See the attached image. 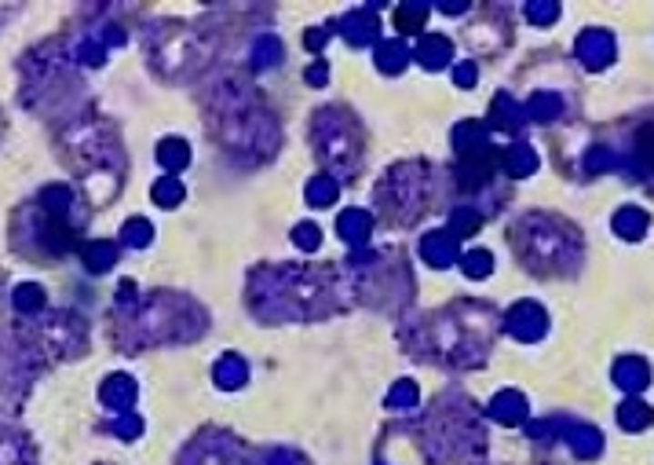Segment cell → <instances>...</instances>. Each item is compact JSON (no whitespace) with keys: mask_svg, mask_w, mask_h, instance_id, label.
Listing matches in <instances>:
<instances>
[{"mask_svg":"<svg viewBox=\"0 0 654 465\" xmlns=\"http://www.w3.org/2000/svg\"><path fill=\"white\" fill-rule=\"evenodd\" d=\"M330 26V34H341L352 48H377L381 45V16H377V5H366V8H355L333 23H325Z\"/></svg>","mask_w":654,"mask_h":465,"instance_id":"cell-16","label":"cell"},{"mask_svg":"<svg viewBox=\"0 0 654 465\" xmlns=\"http://www.w3.org/2000/svg\"><path fill=\"white\" fill-rule=\"evenodd\" d=\"M410 59H414V48L406 45V41H381L377 45V52H373V63H377V70L381 74H388V78H399L406 67H410Z\"/></svg>","mask_w":654,"mask_h":465,"instance_id":"cell-28","label":"cell"},{"mask_svg":"<svg viewBox=\"0 0 654 465\" xmlns=\"http://www.w3.org/2000/svg\"><path fill=\"white\" fill-rule=\"evenodd\" d=\"M348 286L333 264H256L245 279V305L267 326L318 323L355 301Z\"/></svg>","mask_w":654,"mask_h":465,"instance_id":"cell-1","label":"cell"},{"mask_svg":"<svg viewBox=\"0 0 654 465\" xmlns=\"http://www.w3.org/2000/svg\"><path fill=\"white\" fill-rule=\"evenodd\" d=\"M154 243V223L143 220V216H132L125 227H121V246L128 250H147Z\"/></svg>","mask_w":654,"mask_h":465,"instance_id":"cell-42","label":"cell"},{"mask_svg":"<svg viewBox=\"0 0 654 465\" xmlns=\"http://www.w3.org/2000/svg\"><path fill=\"white\" fill-rule=\"evenodd\" d=\"M526 125V110L508 96V92H497L494 103H490V132H505V136H516L519 129Z\"/></svg>","mask_w":654,"mask_h":465,"instance_id":"cell-25","label":"cell"},{"mask_svg":"<svg viewBox=\"0 0 654 465\" xmlns=\"http://www.w3.org/2000/svg\"><path fill=\"white\" fill-rule=\"evenodd\" d=\"M201 110H205V129L230 158L263 165L278 154L281 125L249 78L241 74L209 78L201 88Z\"/></svg>","mask_w":654,"mask_h":465,"instance_id":"cell-3","label":"cell"},{"mask_svg":"<svg viewBox=\"0 0 654 465\" xmlns=\"http://www.w3.org/2000/svg\"><path fill=\"white\" fill-rule=\"evenodd\" d=\"M424 23H428V5L406 0V5L395 8V26H399V34H421Z\"/></svg>","mask_w":654,"mask_h":465,"instance_id":"cell-41","label":"cell"},{"mask_svg":"<svg viewBox=\"0 0 654 465\" xmlns=\"http://www.w3.org/2000/svg\"><path fill=\"white\" fill-rule=\"evenodd\" d=\"M501 169H505L512 180L530 176V172L537 169V154H534V147H530V143H523V140L508 143V147L501 150Z\"/></svg>","mask_w":654,"mask_h":465,"instance_id":"cell-30","label":"cell"},{"mask_svg":"<svg viewBox=\"0 0 654 465\" xmlns=\"http://www.w3.org/2000/svg\"><path fill=\"white\" fill-rule=\"evenodd\" d=\"M216 45L220 41H216V34L209 26L165 19L147 37V59H150V70L158 78H165L169 85H179V81L201 78L212 67Z\"/></svg>","mask_w":654,"mask_h":465,"instance_id":"cell-11","label":"cell"},{"mask_svg":"<svg viewBox=\"0 0 654 465\" xmlns=\"http://www.w3.org/2000/svg\"><path fill=\"white\" fill-rule=\"evenodd\" d=\"M428 198H432L428 161H399L373 187L377 216L384 223H395V227H414L428 212Z\"/></svg>","mask_w":654,"mask_h":465,"instance_id":"cell-13","label":"cell"},{"mask_svg":"<svg viewBox=\"0 0 654 465\" xmlns=\"http://www.w3.org/2000/svg\"><path fill=\"white\" fill-rule=\"evenodd\" d=\"M158 161H161V169H165L169 176H176L179 169L190 165V143L179 140V136H165V140L158 143Z\"/></svg>","mask_w":654,"mask_h":465,"instance_id":"cell-35","label":"cell"},{"mask_svg":"<svg viewBox=\"0 0 654 465\" xmlns=\"http://www.w3.org/2000/svg\"><path fill=\"white\" fill-rule=\"evenodd\" d=\"M439 12L443 16H461V12H468V5H465V0H443Z\"/></svg>","mask_w":654,"mask_h":465,"instance_id":"cell-55","label":"cell"},{"mask_svg":"<svg viewBox=\"0 0 654 465\" xmlns=\"http://www.w3.org/2000/svg\"><path fill=\"white\" fill-rule=\"evenodd\" d=\"M414 59L424 70H446L454 63V41L443 37V34H421V41L414 48Z\"/></svg>","mask_w":654,"mask_h":465,"instance_id":"cell-24","label":"cell"},{"mask_svg":"<svg viewBox=\"0 0 654 465\" xmlns=\"http://www.w3.org/2000/svg\"><path fill=\"white\" fill-rule=\"evenodd\" d=\"M450 140H454L457 161H461V158H475V154H486V150H494V132H490V125H486V121H475V118H468V121H457Z\"/></svg>","mask_w":654,"mask_h":465,"instance_id":"cell-18","label":"cell"},{"mask_svg":"<svg viewBox=\"0 0 654 465\" xmlns=\"http://www.w3.org/2000/svg\"><path fill=\"white\" fill-rule=\"evenodd\" d=\"M526 19L537 26H552L559 19V5L556 0H534V5H526Z\"/></svg>","mask_w":654,"mask_h":465,"instance_id":"cell-50","label":"cell"},{"mask_svg":"<svg viewBox=\"0 0 654 465\" xmlns=\"http://www.w3.org/2000/svg\"><path fill=\"white\" fill-rule=\"evenodd\" d=\"M281 41L278 37H271V34H263V37H256V45H252V52H249V70L252 74H267L271 67H278L281 63Z\"/></svg>","mask_w":654,"mask_h":465,"instance_id":"cell-34","label":"cell"},{"mask_svg":"<svg viewBox=\"0 0 654 465\" xmlns=\"http://www.w3.org/2000/svg\"><path fill=\"white\" fill-rule=\"evenodd\" d=\"M574 52H577L585 70H603L614 63V37L607 30H581Z\"/></svg>","mask_w":654,"mask_h":465,"instance_id":"cell-20","label":"cell"},{"mask_svg":"<svg viewBox=\"0 0 654 465\" xmlns=\"http://www.w3.org/2000/svg\"><path fill=\"white\" fill-rule=\"evenodd\" d=\"M81 261H85V272L92 275H107L114 264H118V243H85L81 246Z\"/></svg>","mask_w":654,"mask_h":465,"instance_id":"cell-31","label":"cell"},{"mask_svg":"<svg viewBox=\"0 0 654 465\" xmlns=\"http://www.w3.org/2000/svg\"><path fill=\"white\" fill-rule=\"evenodd\" d=\"M150 198H154L161 209H176V205L187 198V191H183V183H179L176 176H161V180L150 187Z\"/></svg>","mask_w":654,"mask_h":465,"instance_id":"cell-44","label":"cell"},{"mask_svg":"<svg viewBox=\"0 0 654 465\" xmlns=\"http://www.w3.org/2000/svg\"><path fill=\"white\" fill-rule=\"evenodd\" d=\"M650 227V220H647V212L643 209H636V205H625L618 216H614V231L621 239H643V231Z\"/></svg>","mask_w":654,"mask_h":465,"instance_id":"cell-40","label":"cell"},{"mask_svg":"<svg viewBox=\"0 0 654 465\" xmlns=\"http://www.w3.org/2000/svg\"><path fill=\"white\" fill-rule=\"evenodd\" d=\"M330 37H333V34H330V26H314V30H307V34H303V45H307V52H322Z\"/></svg>","mask_w":654,"mask_h":465,"instance_id":"cell-54","label":"cell"},{"mask_svg":"<svg viewBox=\"0 0 654 465\" xmlns=\"http://www.w3.org/2000/svg\"><path fill=\"white\" fill-rule=\"evenodd\" d=\"M66 45H70V59H74V67H88V70H96V67L107 63V48H103L92 34H85V37H77V41H66Z\"/></svg>","mask_w":654,"mask_h":465,"instance_id":"cell-37","label":"cell"},{"mask_svg":"<svg viewBox=\"0 0 654 465\" xmlns=\"http://www.w3.org/2000/svg\"><path fill=\"white\" fill-rule=\"evenodd\" d=\"M23 330L30 334V341L37 345L45 363L77 359L88 348V323L77 312H41V315L26 319Z\"/></svg>","mask_w":654,"mask_h":465,"instance_id":"cell-14","label":"cell"},{"mask_svg":"<svg viewBox=\"0 0 654 465\" xmlns=\"http://www.w3.org/2000/svg\"><path fill=\"white\" fill-rule=\"evenodd\" d=\"M212 381H216L223 392H234V388H241V385L249 381V363H245L238 352H223V356L216 359V367H212Z\"/></svg>","mask_w":654,"mask_h":465,"instance_id":"cell-29","label":"cell"},{"mask_svg":"<svg viewBox=\"0 0 654 465\" xmlns=\"http://www.w3.org/2000/svg\"><path fill=\"white\" fill-rule=\"evenodd\" d=\"M45 305H48V297H45V290H41L37 283H19V286L12 290V308H15L19 315H26V319L41 315Z\"/></svg>","mask_w":654,"mask_h":465,"instance_id":"cell-36","label":"cell"},{"mask_svg":"<svg viewBox=\"0 0 654 465\" xmlns=\"http://www.w3.org/2000/svg\"><path fill=\"white\" fill-rule=\"evenodd\" d=\"M421 261L428 268H454L461 261V243L454 231H428V235L421 239Z\"/></svg>","mask_w":654,"mask_h":465,"instance_id":"cell-19","label":"cell"},{"mask_svg":"<svg viewBox=\"0 0 654 465\" xmlns=\"http://www.w3.org/2000/svg\"><path fill=\"white\" fill-rule=\"evenodd\" d=\"M512 250L534 275H574L581 264V235L577 227L552 216L530 212L512 227Z\"/></svg>","mask_w":654,"mask_h":465,"instance_id":"cell-8","label":"cell"},{"mask_svg":"<svg viewBox=\"0 0 654 465\" xmlns=\"http://www.w3.org/2000/svg\"><path fill=\"white\" fill-rule=\"evenodd\" d=\"M303 198H307V205H311V209H330V205L341 198V183H337L333 176L318 172V176H311V180H307Z\"/></svg>","mask_w":654,"mask_h":465,"instance_id":"cell-33","label":"cell"},{"mask_svg":"<svg viewBox=\"0 0 654 465\" xmlns=\"http://www.w3.org/2000/svg\"><path fill=\"white\" fill-rule=\"evenodd\" d=\"M636 165H643L647 172H654V132H643L639 136V158Z\"/></svg>","mask_w":654,"mask_h":465,"instance_id":"cell-53","label":"cell"},{"mask_svg":"<svg viewBox=\"0 0 654 465\" xmlns=\"http://www.w3.org/2000/svg\"><path fill=\"white\" fill-rule=\"evenodd\" d=\"M289 239H292V246H296L300 253H318V250H322V227L311 223V220H303V223L292 227Z\"/></svg>","mask_w":654,"mask_h":465,"instance_id":"cell-47","label":"cell"},{"mask_svg":"<svg viewBox=\"0 0 654 465\" xmlns=\"http://www.w3.org/2000/svg\"><path fill=\"white\" fill-rule=\"evenodd\" d=\"M352 297L373 312H406L414 301V272L403 250H352Z\"/></svg>","mask_w":654,"mask_h":465,"instance_id":"cell-10","label":"cell"},{"mask_svg":"<svg viewBox=\"0 0 654 465\" xmlns=\"http://www.w3.org/2000/svg\"><path fill=\"white\" fill-rule=\"evenodd\" d=\"M614 381L625 388V392H643L650 385V367L636 356H625L618 367H614Z\"/></svg>","mask_w":654,"mask_h":465,"instance_id":"cell-32","label":"cell"},{"mask_svg":"<svg viewBox=\"0 0 654 465\" xmlns=\"http://www.w3.org/2000/svg\"><path fill=\"white\" fill-rule=\"evenodd\" d=\"M556 429H559V436L574 447V454H581V458H596V454L603 450V436H599V429H592V425L556 421Z\"/></svg>","mask_w":654,"mask_h":465,"instance_id":"cell-27","label":"cell"},{"mask_svg":"<svg viewBox=\"0 0 654 465\" xmlns=\"http://www.w3.org/2000/svg\"><path fill=\"white\" fill-rule=\"evenodd\" d=\"M209 330V312L172 290H154L150 297H139L132 312H114L110 319V337L121 352H143L154 345H190L205 337Z\"/></svg>","mask_w":654,"mask_h":465,"instance_id":"cell-5","label":"cell"},{"mask_svg":"<svg viewBox=\"0 0 654 465\" xmlns=\"http://www.w3.org/2000/svg\"><path fill=\"white\" fill-rule=\"evenodd\" d=\"M303 78H307V85H311V88H322L325 81H330V63H325V59H314V63L307 67V74H303Z\"/></svg>","mask_w":654,"mask_h":465,"instance_id":"cell-52","label":"cell"},{"mask_svg":"<svg viewBox=\"0 0 654 465\" xmlns=\"http://www.w3.org/2000/svg\"><path fill=\"white\" fill-rule=\"evenodd\" d=\"M486 414H490L494 421H501V425H523V421H526V414H530V403H526V396H523V392L505 388V392H497V396L490 399Z\"/></svg>","mask_w":654,"mask_h":465,"instance_id":"cell-26","label":"cell"},{"mask_svg":"<svg viewBox=\"0 0 654 465\" xmlns=\"http://www.w3.org/2000/svg\"><path fill=\"white\" fill-rule=\"evenodd\" d=\"M59 158L74 169L77 183L85 187L88 205H110L125 183V147L114 132V125H107L96 114H81L70 118L66 129L59 132Z\"/></svg>","mask_w":654,"mask_h":465,"instance_id":"cell-6","label":"cell"},{"mask_svg":"<svg viewBox=\"0 0 654 465\" xmlns=\"http://www.w3.org/2000/svg\"><path fill=\"white\" fill-rule=\"evenodd\" d=\"M475 81H479V67H475V59H465V63L454 67V85H457V88H472Z\"/></svg>","mask_w":654,"mask_h":465,"instance_id":"cell-51","label":"cell"},{"mask_svg":"<svg viewBox=\"0 0 654 465\" xmlns=\"http://www.w3.org/2000/svg\"><path fill=\"white\" fill-rule=\"evenodd\" d=\"M245 465H311V461H307V454H300L292 447H260V450H249Z\"/></svg>","mask_w":654,"mask_h":465,"instance_id":"cell-38","label":"cell"},{"mask_svg":"<svg viewBox=\"0 0 654 465\" xmlns=\"http://www.w3.org/2000/svg\"><path fill=\"white\" fill-rule=\"evenodd\" d=\"M392 410H410V407H417L421 403V388H417V381H410V377H403V381H395L392 388H388V399H384Z\"/></svg>","mask_w":654,"mask_h":465,"instance_id":"cell-45","label":"cell"},{"mask_svg":"<svg viewBox=\"0 0 654 465\" xmlns=\"http://www.w3.org/2000/svg\"><path fill=\"white\" fill-rule=\"evenodd\" d=\"M523 110H526V121H552V118L563 114V96H556V92H534Z\"/></svg>","mask_w":654,"mask_h":465,"instance_id":"cell-39","label":"cell"},{"mask_svg":"<svg viewBox=\"0 0 654 465\" xmlns=\"http://www.w3.org/2000/svg\"><path fill=\"white\" fill-rule=\"evenodd\" d=\"M0 465H37L34 439L8 421H0Z\"/></svg>","mask_w":654,"mask_h":465,"instance_id":"cell-21","label":"cell"},{"mask_svg":"<svg viewBox=\"0 0 654 465\" xmlns=\"http://www.w3.org/2000/svg\"><path fill=\"white\" fill-rule=\"evenodd\" d=\"M88 209L77 202V194L66 183H48L41 194L12 212L8 243L26 261H59L77 246V235L85 227Z\"/></svg>","mask_w":654,"mask_h":465,"instance_id":"cell-4","label":"cell"},{"mask_svg":"<svg viewBox=\"0 0 654 465\" xmlns=\"http://www.w3.org/2000/svg\"><path fill=\"white\" fill-rule=\"evenodd\" d=\"M23 99L34 114L56 118L77 107L81 78L66 41H45L23 59Z\"/></svg>","mask_w":654,"mask_h":465,"instance_id":"cell-9","label":"cell"},{"mask_svg":"<svg viewBox=\"0 0 654 465\" xmlns=\"http://www.w3.org/2000/svg\"><path fill=\"white\" fill-rule=\"evenodd\" d=\"M501 326H505V319L497 315L494 305H486V301H454L446 308L410 315L403 323V330H399V341L421 363L472 370V367L486 363Z\"/></svg>","mask_w":654,"mask_h":465,"instance_id":"cell-2","label":"cell"},{"mask_svg":"<svg viewBox=\"0 0 654 465\" xmlns=\"http://www.w3.org/2000/svg\"><path fill=\"white\" fill-rule=\"evenodd\" d=\"M505 330L516 337V341H541L545 330H548V315L541 305L534 301H519L505 312Z\"/></svg>","mask_w":654,"mask_h":465,"instance_id":"cell-17","label":"cell"},{"mask_svg":"<svg viewBox=\"0 0 654 465\" xmlns=\"http://www.w3.org/2000/svg\"><path fill=\"white\" fill-rule=\"evenodd\" d=\"M249 447L230 429H201L176 458V465H245Z\"/></svg>","mask_w":654,"mask_h":465,"instance_id":"cell-15","label":"cell"},{"mask_svg":"<svg viewBox=\"0 0 654 465\" xmlns=\"http://www.w3.org/2000/svg\"><path fill=\"white\" fill-rule=\"evenodd\" d=\"M103 432H110V436H118V439H136L139 432H143V418L132 410V414H118L114 421H107L103 425Z\"/></svg>","mask_w":654,"mask_h":465,"instance_id":"cell-49","label":"cell"},{"mask_svg":"<svg viewBox=\"0 0 654 465\" xmlns=\"http://www.w3.org/2000/svg\"><path fill=\"white\" fill-rule=\"evenodd\" d=\"M417 436L432 465H479L486 454L483 418L461 388L439 392V399L424 410Z\"/></svg>","mask_w":654,"mask_h":465,"instance_id":"cell-7","label":"cell"},{"mask_svg":"<svg viewBox=\"0 0 654 465\" xmlns=\"http://www.w3.org/2000/svg\"><path fill=\"white\" fill-rule=\"evenodd\" d=\"M618 421H621V429L639 432L643 425H650V421H654V414H650V407H647L643 399H625V403L618 407Z\"/></svg>","mask_w":654,"mask_h":465,"instance_id":"cell-43","label":"cell"},{"mask_svg":"<svg viewBox=\"0 0 654 465\" xmlns=\"http://www.w3.org/2000/svg\"><path fill=\"white\" fill-rule=\"evenodd\" d=\"M337 235H341L352 250H366L370 239H373V212H370V209H359V205L344 209V212L337 216Z\"/></svg>","mask_w":654,"mask_h":465,"instance_id":"cell-22","label":"cell"},{"mask_svg":"<svg viewBox=\"0 0 654 465\" xmlns=\"http://www.w3.org/2000/svg\"><path fill=\"white\" fill-rule=\"evenodd\" d=\"M479 223H483V212L475 209V205H457L454 212H450V231L457 239H465V235H475L479 231Z\"/></svg>","mask_w":654,"mask_h":465,"instance_id":"cell-46","label":"cell"},{"mask_svg":"<svg viewBox=\"0 0 654 465\" xmlns=\"http://www.w3.org/2000/svg\"><path fill=\"white\" fill-rule=\"evenodd\" d=\"M311 150L325 176H333L337 183L355 180L366 161V143L355 114L348 107H318L311 118Z\"/></svg>","mask_w":654,"mask_h":465,"instance_id":"cell-12","label":"cell"},{"mask_svg":"<svg viewBox=\"0 0 654 465\" xmlns=\"http://www.w3.org/2000/svg\"><path fill=\"white\" fill-rule=\"evenodd\" d=\"M136 396H139V385L128 374H110L99 385V403L110 407L114 414H132L136 410Z\"/></svg>","mask_w":654,"mask_h":465,"instance_id":"cell-23","label":"cell"},{"mask_svg":"<svg viewBox=\"0 0 654 465\" xmlns=\"http://www.w3.org/2000/svg\"><path fill=\"white\" fill-rule=\"evenodd\" d=\"M461 272L468 275V279H486L490 272H494V257L486 253V250H468V253H461Z\"/></svg>","mask_w":654,"mask_h":465,"instance_id":"cell-48","label":"cell"},{"mask_svg":"<svg viewBox=\"0 0 654 465\" xmlns=\"http://www.w3.org/2000/svg\"><path fill=\"white\" fill-rule=\"evenodd\" d=\"M0 136H5V114H0Z\"/></svg>","mask_w":654,"mask_h":465,"instance_id":"cell-56","label":"cell"}]
</instances>
